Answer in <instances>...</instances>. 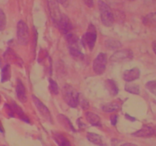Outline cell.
I'll list each match as a JSON object with an SVG mask.
<instances>
[{
  "label": "cell",
  "instance_id": "28",
  "mask_svg": "<svg viewBox=\"0 0 156 146\" xmlns=\"http://www.w3.org/2000/svg\"><path fill=\"white\" fill-rule=\"evenodd\" d=\"M6 27V16L4 12L0 9V31L5 30Z\"/></svg>",
  "mask_w": 156,
  "mask_h": 146
},
{
  "label": "cell",
  "instance_id": "12",
  "mask_svg": "<svg viewBox=\"0 0 156 146\" xmlns=\"http://www.w3.org/2000/svg\"><path fill=\"white\" fill-rule=\"evenodd\" d=\"M155 133V131L152 127L148 126H143L141 129L138 130L137 132L133 133V135L136 137H142V138H147L153 135Z\"/></svg>",
  "mask_w": 156,
  "mask_h": 146
},
{
  "label": "cell",
  "instance_id": "2",
  "mask_svg": "<svg viewBox=\"0 0 156 146\" xmlns=\"http://www.w3.org/2000/svg\"><path fill=\"white\" fill-rule=\"evenodd\" d=\"M98 8L100 10L101 20L105 27H111L113 25L114 21V15L112 10L108 4L103 1L98 2Z\"/></svg>",
  "mask_w": 156,
  "mask_h": 146
},
{
  "label": "cell",
  "instance_id": "23",
  "mask_svg": "<svg viewBox=\"0 0 156 146\" xmlns=\"http://www.w3.org/2000/svg\"><path fill=\"white\" fill-rule=\"evenodd\" d=\"M11 78V67L9 64L5 65L3 67L1 73V82L4 83V82L9 81Z\"/></svg>",
  "mask_w": 156,
  "mask_h": 146
},
{
  "label": "cell",
  "instance_id": "37",
  "mask_svg": "<svg viewBox=\"0 0 156 146\" xmlns=\"http://www.w3.org/2000/svg\"><path fill=\"white\" fill-rule=\"evenodd\" d=\"M0 132H2V133H3V132H4V129H3L2 126H1V124H0Z\"/></svg>",
  "mask_w": 156,
  "mask_h": 146
},
{
  "label": "cell",
  "instance_id": "9",
  "mask_svg": "<svg viewBox=\"0 0 156 146\" xmlns=\"http://www.w3.org/2000/svg\"><path fill=\"white\" fill-rule=\"evenodd\" d=\"M57 27L59 28V31L63 34H66V33H69L70 30L73 29V24L70 21L69 18L66 16V15H62L60 20L59 22L56 24Z\"/></svg>",
  "mask_w": 156,
  "mask_h": 146
},
{
  "label": "cell",
  "instance_id": "32",
  "mask_svg": "<svg viewBox=\"0 0 156 146\" xmlns=\"http://www.w3.org/2000/svg\"><path fill=\"white\" fill-rule=\"evenodd\" d=\"M83 2L89 8H92L93 5H94V2H93V0H83Z\"/></svg>",
  "mask_w": 156,
  "mask_h": 146
},
{
  "label": "cell",
  "instance_id": "22",
  "mask_svg": "<svg viewBox=\"0 0 156 146\" xmlns=\"http://www.w3.org/2000/svg\"><path fill=\"white\" fill-rule=\"evenodd\" d=\"M105 46L106 48L108 49V50H116V49L120 48L122 44L120 41L117 40L108 39L107 40H105Z\"/></svg>",
  "mask_w": 156,
  "mask_h": 146
},
{
  "label": "cell",
  "instance_id": "3",
  "mask_svg": "<svg viewBox=\"0 0 156 146\" xmlns=\"http://www.w3.org/2000/svg\"><path fill=\"white\" fill-rule=\"evenodd\" d=\"M97 40V30L92 24H89L86 33L82 36V42L83 46H88L90 50H92Z\"/></svg>",
  "mask_w": 156,
  "mask_h": 146
},
{
  "label": "cell",
  "instance_id": "33",
  "mask_svg": "<svg viewBox=\"0 0 156 146\" xmlns=\"http://www.w3.org/2000/svg\"><path fill=\"white\" fill-rule=\"evenodd\" d=\"M125 117H126V120H129V121H131V122L136 121V118H134V117H133V116H130L129 114H126V115H125Z\"/></svg>",
  "mask_w": 156,
  "mask_h": 146
},
{
  "label": "cell",
  "instance_id": "13",
  "mask_svg": "<svg viewBox=\"0 0 156 146\" xmlns=\"http://www.w3.org/2000/svg\"><path fill=\"white\" fill-rule=\"evenodd\" d=\"M120 107H121V103L117 101V100H116V101L105 103L101 106V109L105 113H112L120 109Z\"/></svg>",
  "mask_w": 156,
  "mask_h": 146
},
{
  "label": "cell",
  "instance_id": "21",
  "mask_svg": "<svg viewBox=\"0 0 156 146\" xmlns=\"http://www.w3.org/2000/svg\"><path fill=\"white\" fill-rule=\"evenodd\" d=\"M65 39L69 47H79V38L75 33H68L66 34Z\"/></svg>",
  "mask_w": 156,
  "mask_h": 146
},
{
  "label": "cell",
  "instance_id": "4",
  "mask_svg": "<svg viewBox=\"0 0 156 146\" xmlns=\"http://www.w3.org/2000/svg\"><path fill=\"white\" fill-rule=\"evenodd\" d=\"M29 29L27 24L23 21H18L17 24V38L21 45H27L29 42Z\"/></svg>",
  "mask_w": 156,
  "mask_h": 146
},
{
  "label": "cell",
  "instance_id": "8",
  "mask_svg": "<svg viewBox=\"0 0 156 146\" xmlns=\"http://www.w3.org/2000/svg\"><path fill=\"white\" fill-rule=\"evenodd\" d=\"M133 57V53L130 50H123L117 51L111 56V61L114 62H123L126 60H130Z\"/></svg>",
  "mask_w": 156,
  "mask_h": 146
},
{
  "label": "cell",
  "instance_id": "19",
  "mask_svg": "<svg viewBox=\"0 0 156 146\" xmlns=\"http://www.w3.org/2000/svg\"><path fill=\"white\" fill-rule=\"evenodd\" d=\"M57 119L59 121V123H61V125H62V126H64L66 129H69V130L70 131H73V132H76V129L73 127V124H72L70 120H69L66 116H65L62 115V114H59L57 116Z\"/></svg>",
  "mask_w": 156,
  "mask_h": 146
},
{
  "label": "cell",
  "instance_id": "35",
  "mask_svg": "<svg viewBox=\"0 0 156 146\" xmlns=\"http://www.w3.org/2000/svg\"><path fill=\"white\" fill-rule=\"evenodd\" d=\"M56 2H57L58 3H59V4H62V5H65L66 3L68 2V0H56Z\"/></svg>",
  "mask_w": 156,
  "mask_h": 146
},
{
  "label": "cell",
  "instance_id": "40",
  "mask_svg": "<svg viewBox=\"0 0 156 146\" xmlns=\"http://www.w3.org/2000/svg\"><path fill=\"white\" fill-rule=\"evenodd\" d=\"M131 1H133V0H131Z\"/></svg>",
  "mask_w": 156,
  "mask_h": 146
},
{
  "label": "cell",
  "instance_id": "24",
  "mask_svg": "<svg viewBox=\"0 0 156 146\" xmlns=\"http://www.w3.org/2000/svg\"><path fill=\"white\" fill-rule=\"evenodd\" d=\"M125 91L133 94H140V86L136 84L131 83V82H128L125 85Z\"/></svg>",
  "mask_w": 156,
  "mask_h": 146
},
{
  "label": "cell",
  "instance_id": "5",
  "mask_svg": "<svg viewBox=\"0 0 156 146\" xmlns=\"http://www.w3.org/2000/svg\"><path fill=\"white\" fill-rule=\"evenodd\" d=\"M108 56L105 53H100L93 62V70L97 75H102L106 69Z\"/></svg>",
  "mask_w": 156,
  "mask_h": 146
},
{
  "label": "cell",
  "instance_id": "26",
  "mask_svg": "<svg viewBox=\"0 0 156 146\" xmlns=\"http://www.w3.org/2000/svg\"><path fill=\"white\" fill-rule=\"evenodd\" d=\"M143 23L146 25H150L154 24L156 23V12L149 14L147 16H146L143 19Z\"/></svg>",
  "mask_w": 156,
  "mask_h": 146
},
{
  "label": "cell",
  "instance_id": "34",
  "mask_svg": "<svg viewBox=\"0 0 156 146\" xmlns=\"http://www.w3.org/2000/svg\"><path fill=\"white\" fill-rule=\"evenodd\" d=\"M120 146H138L136 144H133V143H124V144H121Z\"/></svg>",
  "mask_w": 156,
  "mask_h": 146
},
{
  "label": "cell",
  "instance_id": "15",
  "mask_svg": "<svg viewBox=\"0 0 156 146\" xmlns=\"http://www.w3.org/2000/svg\"><path fill=\"white\" fill-rule=\"evenodd\" d=\"M85 115L87 121H88L90 124L94 126H101L100 117H99L97 114L88 111V112L85 113Z\"/></svg>",
  "mask_w": 156,
  "mask_h": 146
},
{
  "label": "cell",
  "instance_id": "11",
  "mask_svg": "<svg viewBox=\"0 0 156 146\" xmlns=\"http://www.w3.org/2000/svg\"><path fill=\"white\" fill-rule=\"evenodd\" d=\"M16 94L17 97H18V100H20V102H21V103H25V102L27 101V93H26V89L20 79H18V82H17Z\"/></svg>",
  "mask_w": 156,
  "mask_h": 146
},
{
  "label": "cell",
  "instance_id": "38",
  "mask_svg": "<svg viewBox=\"0 0 156 146\" xmlns=\"http://www.w3.org/2000/svg\"><path fill=\"white\" fill-rule=\"evenodd\" d=\"M2 101V98H1V95H0V103H1Z\"/></svg>",
  "mask_w": 156,
  "mask_h": 146
},
{
  "label": "cell",
  "instance_id": "20",
  "mask_svg": "<svg viewBox=\"0 0 156 146\" xmlns=\"http://www.w3.org/2000/svg\"><path fill=\"white\" fill-rule=\"evenodd\" d=\"M87 138L89 141L92 142L93 144H97L99 146H103V140L102 138L99 135L96 133H93V132H88L87 134Z\"/></svg>",
  "mask_w": 156,
  "mask_h": 146
},
{
  "label": "cell",
  "instance_id": "16",
  "mask_svg": "<svg viewBox=\"0 0 156 146\" xmlns=\"http://www.w3.org/2000/svg\"><path fill=\"white\" fill-rule=\"evenodd\" d=\"M4 58L5 60L10 61L13 63L18 64V62H21V59L18 56V55L11 49H8L5 53H4Z\"/></svg>",
  "mask_w": 156,
  "mask_h": 146
},
{
  "label": "cell",
  "instance_id": "14",
  "mask_svg": "<svg viewBox=\"0 0 156 146\" xmlns=\"http://www.w3.org/2000/svg\"><path fill=\"white\" fill-rule=\"evenodd\" d=\"M11 106H12V109H13L14 114H17V116H18L21 120L25 122V123H30V120H29V118L27 116V115L24 113V111L22 110V109H21L18 104H16L15 102H13V103L11 104Z\"/></svg>",
  "mask_w": 156,
  "mask_h": 146
},
{
  "label": "cell",
  "instance_id": "36",
  "mask_svg": "<svg viewBox=\"0 0 156 146\" xmlns=\"http://www.w3.org/2000/svg\"><path fill=\"white\" fill-rule=\"evenodd\" d=\"M152 49H153L154 53L156 54V40L154 41L153 43H152Z\"/></svg>",
  "mask_w": 156,
  "mask_h": 146
},
{
  "label": "cell",
  "instance_id": "31",
  "mask_svg": "<svg viewBox=\"0 0 156 146\" xmlns=\"http://www.w3.org/2000/svg\"><path fill=\"white\" fill-rule=\"evenodd\" d=\"M117 119H118V116L116 114H114V115L111 116V123L113 126H115L117 123Z\"/></svg>",
  "mask_w": 156,
  "mask_h": 146
},
{
  "label": "cell",
  "instance_id": "18",
  "mask_svg": "<svg viewBox=\"0 0 156 146\" xmlns=\"http://www.w3.org/2000/svg\"><path fill=\"white\" fill-rule=\"evenodd\" d=\"M105 86H106L107 90L109 91V93L112 96H116L118 94V87H117V83L112 79H108L105 82Z\"/></svg>",
  "mask_w": 156,
  "mask_h": 146
},
{
  "label": "cell",
  "instance_id": "7",
  "mask_svg": "<svg viewBox=\"0 0 156 146\" xmlns=\"http://www.w3.org/2000/svg\"><path fill=\"white\" fill-rule=\"evenodd\" d=\"M32 100H33L34 103V105L36 106L37 109L40 114L42 115V116L44 117L45 120H47V121H50V123H52L51 114H50V110H49L48 108H47V106L43 103V102H41L35 95H32Z\"/></svg>",
  "mask_w": 156,
  "mask_h": 146
},
{
  "label": "cell",
  "instance_id": "10",
  "mask_svg": "<svg viewBox=\"0 0 156 146\" xmlns=\"http://www.w3.org/2000/svg\"><path fill=\"white\" fill-rule=\"evenodd\" d=\"M140 77V70L138 68H133L132 69L126 70L123 73V79L127 82H132Z\"/></svg>",
  "mask_w": 156,
  "mask_h": 146
},
{
  "label": "cell",
  "instance_id": "30",
  "mask_svg": "<svg viewBox=\"0 0 156 146\" xmlns=\"http://www.w3.org/2000/svg\"><path fill=\"white\" fill-rule=\"evenodd\" d=\"M80 104L82 106V108L83 109H87L89 108V104H88V102L85 99H82L80 102Z\"/></svg>",
  "mask_w": 156,
  "mask_h": 146
},
{
  "label": "cell",
  "instance_id": "1",
  "mask_svg": "<svg viewBox=\"0 0 156 146\" xmlns=\"http://www.w3.org/2000/svg\"><path fill=\"white\" fill-rule=\"evenodd\" d=\"M62 97L66 103L71 107H76L79 100V94L78 91L71 85H66L62 89Z\"/></svg>",
  "mask_w": 156,
  "mask_h": 146
},
{
  "label": "cell",
  "instance_id": "25",
  "mask_svg": "<svg viewBox=\"0 0 156 146\" xmlns=\"http://www.w3.org/2000/svg\"><path fill=\"white\" fill-rule=\"evenodd\" d=\"M69 53L72 56H73L74 58H76V59H81L84 58V54L81 52L79 47H69Z\"/></svg>",
  "mask_w": 156,
  "mask_h": 146
},
{
  "label": "cell",
  "instance_id": "17",
  "mask_svg": "<svg viewBox=\"0 0 156 146\" xmlns=\"http://www.w3.org/2000/svg\"><path fill=\"white\" fill-rule=\"evenodd\" d=\"M53 138L59 146H71L70 141L63 135L58 132L53 133Z\"/></svg>",
  "mask_w": 156,
  "mask_h": 146
},
{
  "label": "cell",
  "instance_id": "39",
  "mask_svg": "<svg viewBox=\"0 0 156 146\" xmlns=\"http://www.w3.org/2000/svg\"><path fill=\"white\" fill-rule=\"evenodd\" d=\"M0 65H1V58H0Z\"/></svg>",
  "mask_w": 156,
  "mask_h": 146
},
{
  "label": "cell",
  "instance_id": "29",
  "mask_svg": "<svg viewBox=\"0 0 156 146\" xmlns=\"http://www.w3.org/2000/svg\"><path fill=\"white\" fill-rule=\"evenodd\" d=\"M146 88L150 91L152 94L156 96V81H150L147 82L146 85Z\"/></svg>",
  "mask_w": 156,
  "mask_h": 146
},
{
  "label": "cell",
  "instance_id": "27",
  "mask_svg": "<svg viewBox=\"0 0 156 146\" xmlns=\"http://www.w3.org/2000/svg\"><path fill=\"white\" fill-rule=\"evenodd\" d=\"M49 89L53 94H58L59 93V87L57 83L51 78L49 79Z\"/></svg>",
  "mask_w": 156,
  "mask_h": 146
},
{
  "label": "cell",
  "instance_id": "6",
  "mask_svg": "<svg viewBox=\"0 0 156 146\" xmlns=\"http://www.w3.org/2000/svg\"><path fill=\"white\" fill-rule=\"evenodd\" d=\"M47 4H48L49 11H50L52 20L55 25H56L62 17V14L60 12L59 5H58L59 3L56 2V0H47Z\"/></svg>",
  "mask_w": 156,
  "mask_h": 146
}]
</instances>
